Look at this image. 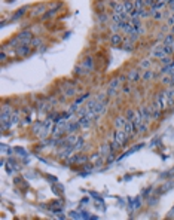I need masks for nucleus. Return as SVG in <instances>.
Listing matches in <instances>:
<instances>
[{
	"label": "nucleus",
	"mask_w": 174,
	"mask_h": 220,
	"mask_svg": "<svg viewBox=\"0 0 174 220\" xmlns=\"http://www.w3.org/2000/svg\"><path fill=\"white\" fill-rule=\"evenodd\" d=\"M80 204H82V205H86V204H88V198H83V199L80 201Z\"/></svg>",
	"instance_id": "nucleus-55"
},
{
	"label": "nucleus",
	"mask_w": 174,
	"mask_h": 220,
	"mask_svg": "<svg viewBox=\"0 0 174 220\" xmlns=\"http://www.w3.org/2000/svg\"><path fill=\"white\" fill-rule=\"evenodd\" d=\"M167 24H168L170 27H173V25H174V12H171V14H170V17L167 18Z\"/></svg>",
	"instance_id": "nucleus-43"
},
{
	"label": "nucleus",
	"mask_w": 174,
	"mask_h": 220,
	"mask_svg": "<svg viewBox=\"0 0 174 220\" xmlns=\"http://www.w3.org/2000/svg\"><path fill=\"white\" fill-rule=\"evenodd\" d=\"M57 11H58V5L54 8V9H51V11H48V14H43V20H48V18H51V17H54L55 14H57Z\"/></svg>",
	"instance_id": "nucleus-29"
},
{
	"label": "nucleus",
	"mask_w": 174,
	"mask_h": 220,
	"mask_svg": "<svg viewBox=\"0 0 174 220\" xmlns=\"http://www.w3.org/2000/svg\"><path fill=\"white\" fill-rule=\"evenodd\" d=\"M97 20H98V24H106V23L109 21V15H107L106 12H98Z\"/></svg>",
	"instance_id": "nucleus-23"
},
{
	"label": "nucleus",
	"mask_w": 174,
	"mask_h": 220,
	"mask_svg": "<svg viewBox=\"0 0 174 220\" xmlns=\"http://www.w3.org/2000/svg\"><path fill=\"white\" fill-rule=\"evenodd\" d=\"M135 130V127H134V124H133V121H128L127 119V124H125V127H124V131H125V134L127 135H133V131Z\"/></svg>",
	"instance_id": "nucleus-16"
},
{
	"label": "nucleus",
	"mask_w": 174,
	"mask_h": 220,
	"mask_svg": "<svg viewBox=\"0 0 174 220\" xmlns=\"http://www.w3.org/2000/svg\"><path fill=\"white\" fill-rule=\"evenodd\" d=\"M149 17H150V12L146 11V8L140 9V18H141V20H143V18H149Z\"/></svg>",
	"instance_id": "nucleus-39"
},
{
	"label": "nucleus",
	"mask_w": 174,
	"mask_h": 220,
	"mask_svg": "<svg viewBox=\"0 0 174 220\" xmlns=\"http://www.w3.org/2000/svg\"><path fill=\"white\" fill-rule=\"evenodd\" d=\"M124 94H131V86H124Z\"/></svg>",
	"instance_id": "nucleus-51"
},
{
	"label": "nucleus",
	"mask_w": 174,
	"mask_h": 220,
	"mask_svg": "<svg viewBox=\"0 0 174 220\" xmlns=\"http://www.w3.org/2000/svg\"><path fill=\"white\" fill-rule=\"evenodd\" d=\"M15 54L18 57H28L31 54V46L30 45H20L15 48Z\"/></svg>",
	"instance_id": "nucleus-3"
},
{
	"label": "nucleus",
	"mask_w": 174,
	"mask_h": 220,
	"mask_svg": "<svg viewBox=\"0 0 174 220\" xmlns=\"http://www.w3.org/2000/svg\"><path fill=\"white\" fill-rule=\"evenodd\" d=\"M168 2H170V0H156V3L153 5V8L156 11H162V9H165V6L168 5Z\"/></svg>",
	"instance_id": "nucleus-20"
},
{
	"label": "nucleus",
	"mask_w": 174,
	"mask_h": 220,
	"mask_svg": "<svg viewBox=\"0 0 174 220\" xmlns=\"http://www.w3.org/2000/svg\"><path fill=\"white\" fill-rule=\"evenodd\" d=\"M15 152H17V153H20V156H27L25 149H23V147H20V146H17V147H15Z\"/></svg>",
	"instance_id": "nucleus-42"
},
{
	"label": "nucleus",
	"mask_w": 174,
	"mask_h": 220,
	"mask_svg": "<svg viewBox=\"0 0 174 220\" xmlns=\"http://www.w3.org/2000/svg\"><path fill=\"white\" fill-rule=\"evenodd\" d=\"M173 176H174V168L170 170V171H167V173H164V174H161V178H168V177L171 178Z\"/></svg>",
	"instance_id": "nucleus-40"
},
{
	"label": "nucleus",
	"mask_w": 174,
	"mask_h": 220,
	"mask_svg": "<svg viewBox=\"0 0 174 220\" xmlns=\"http://www.w3.org/2000/svg\"><path fill=\"white\" fill-rule=\"evenodd\" d=\"M82 66L91 73V71L94 70V58H92V57H85V58L82 60Z\"/></svg>",
	"instance_id": "nucleus-8"
},
{
	"label": "nucleus",
	"mask_w": 174,
	"mask_h": 220,
	"mask_svg": "<svg viewBox=\"0 0 174 220\" xmlns=\"http://www.w3.org/2000/svg\"><path fill=\"white\" fill-rule=\"evenodd\" d=\"M156 201H158V196L149 198V205H150V207H152V205H155V204H156Z\"/></svg>",
	"instance_id": "nucleus-48"
},
{
	"label": "nucleus",
	"mask_w": 174,
	"mask_h": 220,
	"mask_svg": "<svg viewBox=\"0 0 174 220\" xmlns=\"http://www.w3.org/2000/svg\"><path fill=\"white\" fill-rule=\"evenodd\" d=\"M43 43V40L42 39H37V37H34L31 42H30V45H31V48H37V46H40Z\"/></svg>",
	"instance_id": "nucleus-37"
},
{
	"label": "nucleus",
	"mask_w": 174,
	"mask_h": 220,
	"mask_svg": "<svg viewBox=\"0 0 174 220\" xmlns=\"http://www.w3.org/2000/svg\"><path fill=\"white\" fill-rule=\"evenodd\" d=\"M116 5H118L116 0H110V2H109V6H110V8H113V9H115V6H116Z\"/></svg>",
	"instance_id": "nucleus-52"
},
{
	"label": "nucleus",
	"mask_w": 174,
	"mask_h": 220,
	"mask_svg": "<svg viewBox=\"0 0 174 220\" xmlns=\"http://www.w3.org/2000/svg\"><path fill=\"white\" fill-rule=\"evenodd\" d=\"M113 12H115V14H124V12H125V8H124V3H118V5L115 6V9H113Z\"/></svg>",
	"instance_id": "nucleus-35"
},
{
	"label": "nucleus",
	"mask_w": 174,
	"mask_h": 220,
	"mask_svg": "<svg viewBox=\"0 0 174 220\" xmlns=\"http://www.w3.org/2000/svg\"><path fill=\"white\" fill-rule=\"evenodd\" d=\"M88 73H90V71L82 66V63L77 64V66H74V74H76V76H86Z\"/></svg>",
	"instance_id": "nucleus-14"
},
{
	"label": "nucleus",
	"mask_w": 174,
	"mask_h": 220,
	"mask_svg": "<svg viewBox=\"0 0 174 220\" xmlns=\"http://www.w3.org/2000/svg\"><path fill=\"white\" fill-rule=\"evenodd\" d=\"M79 128H82L80 127V124H79V121H67L66 122V133H68V134H71V133H74V131H77Z\"/></svg>",
	"instance_id": "nucleus-6"
},
{
	"label": "nucleus",
	"mask_w": 174,
	"mask_h": 220,
	"mask_svg": "<svg viewBox=\"0 0 174 220\" xmlns=\"http://www.w3.org/2000/svg\"><path fill=\"white\" fill-rule=\"evenodd\" d=\"M42 127H43V122L37 121V122L33 125V133H34V134H39V133H40V130H42Z\"/></svg>",
	"instance_id": "nucleus-34"
},
{
	"label": "nucleus",
	"mask_w": 174,
	"mask_h": 220,
	"mask_svg": "<svg viewBox=\"0 0 174 220\" xmlns=\"http://www.w3.org/2000/svg\"><path fill=\"white\" fill-rule=\"evenodd\" d=\"M125 124H127V118L125 116H116L115 121H113V125H115L116 130H124Z\"/></svg>",
	"instance_id": "nucleus-11"
},
{
	"label": "nucleus",
	"mask_w": 174,
	"mask_h": 220,
	"mask_svg": "<svg viewBox=\"0 0 174 220\" xmlns=\"http://www.w3.org/2000/svg\"><path fill=\"white\" fill-rule=\"evenodd\" d=\"M110 30H112V33H121V31H122V24H119V23H112V24H110Z\"/></svg>",
	"instance_id": "nucleus-25"
},
{
	"label": "nucleus",
	"mask_w": 174,
	"mask_h": 220,
	"mask_svg": "<svg viewBox=\"0 0 174 220\" xmlns=\"http://www.w3.org/2000/svg\"><path fill=\"white\" fill-rule=\"evenodd\" d=\"M147 128H149L147 122H141V124H140L135 130H137V133H138V134H143V133H146V131H147Z\"/></svg>",
	"instance_id": "nucleus-28"
},
{
	"label": "nucleus",
	"mask_w": 174,
	"mask_h": 220,
	"mask_svg": "<svg viewBox=\"0 0 174 220\" xmlns=\"http://www.w3.org/2000/svg\"><path fill=\"white\" fill-rule=\"evenodd\" d=\"M90 195H91L94 199H97L98 202H103V196H101V195H98V193H95V192H91Z\"/></svg>",
	"instance_id": "nucleus-44"
},
{
	"label": "nucleus",
	"mask_w": 174,
	"mask_h": 220,
	"mask_svg": "<svg viewBox=\"0 0 174 220\" xmlns=\"http://www.w3.org/2000/svg\"><path fill=\"white\" fill-rule=\"evenodd\" d=\"M171 34H173V36H174V25H173V27H171Z\"/></svg>",
	"instance_id": "nucleus-56"
},
{
	"label": "nucleus",
	"mask_w": 174,
	"mask_h": 220,
	"mask_svg": "<svg viewBox=\"0 0 174 220\" xmlns=\"http://www.w3.org/2000/svg\"><path fill=\"white\" fill-rule=\"evenodd\" d=\"M149 107H150V112H152V116H153V119H159V118H161V113H162V110L158 107V104L153 101V104H150Z\"/></svg>",
	"instance_id": "nucleus-12"
},
{
	"label": "nucleus",
	"mask_w": 174,
	"mask_h": 220,
	"mask_svg": "<svg viewBox=\"0 0 174 220\" xmlns=\"http://www.w3.org/2000/svg\"><path fill=\"white\" fill-rule=\"evenodd\" d=\"M127 77H128V83H137L140 79H141V74H140V70H137V68H134V70H131V71H128V74H127Z\"/></svg>",
	"instance_id": "nucleus-4"
},
{
	"label": "nucleus",
	"mask_w": 174,
	"mask_h": 220,
	"mask_svg": "<svg viewBox=\"0 0 174 220\" xmlns=\"http://www.w3.org/2000/svg\"><path fill=\"white\" fill-rule=\"evenodd\" d=\"M6 58H8V54H6V51H5V49H2V52H0V61L5 63V61H6Z\"/></svg>",
	"instance_id": "nucleus-45"
},
{
	"label": "nucleus",
	"mask_w": 174,
	"mask_h": 220,
	"mask_svg": "<svg viewBox=\"0 0 174 220\" xmlns=\"http://www.w3.org/2000/svg\"><path fill=\"white\" fill-rule=\"evenodd\" d=\"M6 150H9V147H8L6 144H2V153H5Z\"/></svg>",
	"instance_id": "nucleus-53"
},
{
	"label": "nucleus",
	"mask_w": 174,
	"mask_h": 220,
	"mask_svg": "<svg viewBox=\"0 0 174 220\" xmlns=\"http://www.w3.org/2000/svg\"><path fill=\"white\" fill-rule=\"evenodd\" d=\"M168 6H170V11L174 12V0H170V2H168Z\"/></svg>",
	"instance_id": "nucleus-50"
},
{
	"label": "nucleus",
	"mask_w": 174,
	"mask_h": 220,
	"mask_svg": "<svg viewBox=\"0 0 174 220\" xmlns=\"http://www.w3.org/2000/svg\"><path fill=\"white\" fill-rule=\"evenodd\" d=\"M173 187H174V181H168L167 184H164V186H162V187H161V189L156 192V195L165 193V192H168V190H170V189H173Z\"/></svg>",
	"instance_id": "nucleus-21"
},
{
	"label": "nucleus",
	"mask_w": 174,
	"mask_h": 220,
	"mask_svg": "<svg viewBox=\"0 0 174 220\" xmlns=\"http://www.w3.org/2000/svg\"><path fill=\"white\" fill-rule=\"evenodd\" d=\"M88 161H90V158H88V156H85V155H74L73 158L68 159L70 164H86Z\"/></svg>",
	"instance_id": "nucleus-7"
},
{
	"label": "nucleus",
	"mask_w": 174,
	"mask_h": 220,
	"mask_svg": "<svg viewBox=\"0 0 174 220\" xmlns=\"http://www.w3.org/2000/svg\"><path fill=\"white\" fill-rule=\"evenodd\" d=\"M46 180L51 183H57V177H54V176H46Z\"/></svg>",
	"instance_id": "nucleus-49"
},
{
	"label": "nucleus",
	"mask_w": 174,
	"mask_h": 220,
	"mask_svg": "<svg viewBox=\"0 0 174 220\" xmlns=\"http://www.w3.org/2000/svg\"><path fill=\"white\" fill-rule=\"evenodd\" d=\"M121 85H122V82H121V79H119V76H118V77H115V79H112V80H110V83H109V88L119 89V88H121Z\"/></svg>",
	"instance_id": "nucleus-22"
},
{
	"label": "nucleus",
	"mask_w": 174,
	"mask_h": 220,
	"mask_svg": "<svg viewBox=\"0 0 174 220\" xmlns=\"http://www.w3.org/2000/svg\"><path fill=\"white\" fill-rule=\"evenodd\" d=\"M121 48H122L124 51H127V52H131V51L134 49V42H133L130 37H124V42H122Z\"/></svg>",
	"instance_id": "nucleus-10"
},
{
	"label": "nucleus",
	"mask_w": 174,
	"mask_h": 220,
	"mask_svg": "<svg viewBox=\"0 0 174 220\" xmlns=\"http://www.w3.org/2000/svg\"><path fill=\"white\" fill-rule=\"evenodd\" d=\"M106 94H107V97H109V98H113V97H116V95H118V89H113V88H109V86H107Z\"/></svg>",
	"instance_id": "nucleus-36"
},
{
	"label": "nucleus",
	"mask_w": 174,
	"mask_h": 220,
	"mask_svg": "<svg viewBox=\"0 0 174 220\" xmlns=\"http://www.w3.org/2000/svg\"><path fill=\"white\" fill-rule=\"evenodd\" d=\"M141 147H144V143H140V144H137V146H134V147H131V149H130V150H127V152H125V153H124V155H122V156L119 158V159H122V158H127V156H130L131 153H134V152H137V150H140Z\"/></svg>",
	"instance_id": "nucleus-17"
},
{
	"label": "nucleus",
	"mask_w": 174,
	"mask_h": 220,
	"mask_svg": "<svg viewBox=\"0 0 174 220\" xmlns=\"http://www.w3.org/2000/svg\"><path fill=\"white\" fill-rule=\"evenodd\" d=\"M82 147H83V138L82 137H77L76 144H74V150H80Z\"/></svg>",
	"instance_id": "nucleus-38"
},
{
	"label": "nucleus",
	"mask_w": 174,
	"mask_h": 220,
	"mask_svg": "<svg viewBox=\"0 0 174 220\" xmlns=\"http://www.w3.org/2000/svg\"><path fill=\"white\" fill-rule=\"evenodd\" d=\"M159 63H161L162 66H168V64H171V63H173V60H171V57H170V55H165V57H162V58L159 60Z\"/></svg>",
	"instance_id": "nucleus-33"
},
{
	"label": "nucleus",
	"mask_w": 174,
	"mask_h": 220,
	"mask_svg": "<svg viewBox=\"0 0 174 220\" xmlns=\"http://www.w3.org/2000/svg\"><path fill=\"white\" fill-rule=\"evenodd\" d=\"M90 95H91V94H85V95L79 97V98L76 100V104H82V103H83L85 100H88V98H90Z\"/></svg>",
	"instance_id": "nucleus-41"
},
{
	"label": "nucleus",
	"mask_w": 174,
	"mask_h": 220,
	"mask_svg": "<svg viewBox=\"0 0 174 220\" xmlns=\"http://www.w3.org/2000/svg\"><path fill=\"white\" fill-rule=\"evenodd\" d=\"M137 112L141 115V118H143V122H147V124H149V122L153 119V116H152V112H150V107H147V106H140Z\"/></svg>",
	"instance_id": "nucleus-1"
},
{
	"label": "nucleus",
	"mask_w": 174,
	"mask_h": 220,
	"mask_svg": "<svg viewBox=\"0 0 174 220\" xmlns=\"http://www.w3.org/2000/svg\"><path fill=\"white\" fill-rule=\"evenodd\" d=\"M110 152H112L110 143H103L101 147H100V155H101L103 158H107V156L110 155Z\"/></svg>",
	"instance_id": "nucleus-13"
},
{
	"label": "nucleus",
	"mask_w": 174,
	"mask_h": 220,
	"mask_svg": "<svg viewBox=\"0 0 174 220\" xmlns=\"http://www.w3.org/2000/svg\"><path fill=\"white\" fill-rule=\"evenodd\" d=\"M45 8H46V6H45L43 3H42V5H37V8H36V9H33L31 15H33V17H37V15H40V14L45 11Z\"/></svg>",
	"instance_id": "nucleus-26"
},
{
	"label": "nucleus",
	"mask_w": 174,
	"mask_h": 220,
	"mask_svg": "<svg viewBox=\"0 0 174 220\" xmlns=\"http://www.w3.org/2000/svg\"><path fill=\"white\" fill-rule=\"evenodd\" d=\"M171 79H173V76H171V74H165V76L161 79V83H162V85H165V86H170V85H171Z\"/></svg>",
	"instance_id": "nucleus-30"
},
{
	"label": "nucleus",
	"mask_w": 174,
	"mask_h": 220,
	"mask_svg": "<svg viewBox=\"0 0 174 220\" xmlns=\"http://www.w3.org/2000/svg\"><path fill=\"white\" fill-rule=\"evenodd\" d=\"M164 45H174V36L173 34H165V37L162 39Z\"/></svg>",
	"instance_id": "nucleus-27"
},
{
	"label": "nucleus",
	"mask_w": 174,
	"mask_h": 220,
	"mask_svg": "<svg viewBox=\"0 0 174 220\" xmlns=\"http://www.w3.org/2000/svg\"><path fill=\"white\" fill-rule=\"evenodd\" d=\"M158 76V73H153L150 68L149 70H144V73L141 74V79L144 80V82H147V80H150V79H155Z\"/></svg>",
	"instance_id": "nucleus-15"
},
{
	"label": "nucleus",
	"mask_w": 174,
	"mask_h": 220,
	"mask_svg": "<svg viewBox=\"0 0 174 220\" xmlns=\"http://www.w3.org/2000/svg\"><path fill=\"white\" fill-rule=\"evenodd\" d=\"M124 8H125V12L127 14H131L134 11V0H124Z\"/></svg>",
	"instance_id": "nucleus-18"
},
{
	"label": "nucleus",
	"mask_w": 174,
	"mask_h": 220,
	"mask_svg": "<svg viewBox=\"0 0 174 220\" xmlns=\"http://www.w3.org/2000/svg\"><path fill=\"white\" fill-rule=\"evenodd\" d=\"M122 42H124V36H122L121 33H112V36H110V43H112L113 48L121 46Z\"/></svg>",
	"instance_id": "nucleus-5"
},
{
	"label": "nucleus",
	"mask_w": 174,
	"mask_h": 220,
	"mask_svg": "<svg viewBox=\"0 0 174 220\" xmlns=\"http://www.w3.org/2000/svg\"><path fill=\"white\" fill-rule=\"evenodd\" d=\"M134 116H135V110H133V109H127V112H125V118H127L128 121H133V119H134Z\"/></svg>",
	"instance_id": "nucleus-31"
},
{
	"label": "nucleus",
	"mask_w": 174,
	"mask_h": 220,
	"mask_svg": "<svg viewBox=\"0 0 174 220\" xmlns=\"http://www.w3.org/2000/svg\"><path fill=\"white\" fill-rule=\"evenodd\" d=\"M143 8H146V5H144V0H134V9H143Z\"/></svg>",
	"instance_id": "nucleus-32"
},
{
	"label": "nucleus",
	"mask_w": 174,
	"mask_h": 220,
	"mask_svg": "<svg viewBox=\"0 0 174 220\" xmlns=\"http://www.w3.org/2000/svg\"><path fill=\"white\" fill-rule=\"evenodd\" d=\"M138 67H140L141 70H149V68L152 67V60H149V58L141 60V61L138 63Z\"/></svg>",
	"instance_id": "nucleus-19"
},
{
	"label": "nucleus",
	"mask_w": 174,
	"mask_h": 220,
	"mask_svg": "<svg viewBox=\"0 0 174 220\" xmlns=\"http://www.w3.org/2000/svg\"><path fill=\"white\" fill-rule=\"evenodd\" d=\"M77 121H79L80 127H82V128H85V130H86V128H90V127L92 125V122H94V121H92L88 115H85V116H82V118H77Z\"/></svg>",
	"instance_id": "nucleus-9"
},
{
	"label": "nucleus",
	"mask_w": 174,
	"mask_h": 220,
	"mask_svg": "<svg viewBox=\"0 0 174 220\" xmlns=\"http://www.w3.org/2000/svg\"><path fill=\"white\" fill-rule=\"evenodd\" d=\"M106 95H107V94L101 92V94H98V95H97L95 98H97V101H106V100H104V98H106Z\"/></svg>",
	"instance_id": "nucleus-47"
},
{
	"label": "nucleus",
	"mask_w": 174,
	"mask_h": 220,
	"mask_svg": "<svg viewBox=\"0 0 174 220\" xmlns=\"http://www.w3.org/2000/svg\"><path fill=\"white\" fill-rule=\"evenodd\" d=\"M17 37H18V40H20L21 45H28L33 40V33L28 31V30H25V31H21Z\"/></svg>",
	"instance_id": "nucleus-2"
},
{
	"label": "nucleus",
	"mask_w": 174,
	"mask_h": 220,
	"mask_svg": "<svg viewBox=\"0 0 174 220\" xmlns=\"http://www.w3.org/2000/svg\"><path fill=\"white\" fill-rule=\"evenodd\" d=\"M150 189H152V187H147V189H146V190L143 192V196H147V195L150 193Z\"/></svg>",
	"instance_id": "nucleus-54"
},
{
	"label": "nucleus",
	"mask_w": 174,
	"mask_h": 220,
	"mask_svg": "<svg viewBox=\"0 0 174 220\" xmlns=\"http://www.w3.org/2000/svg\"><path fill=\"white\" fill-rule=\"evenodd\" d=\"M70 217H73V219H82V213H76V211H71V213H70Z\"/></svg>",
	"instance_id": "nucleus-46"
},
{
	"label": "nucleus",
	"mask_w": 174,
	"mask_h": 220,
	"mask_svg": "<svg viewBox=\"0 0 174 220\" xmlns=\"http://www.w3.org/2000/svg\"><path fill=\"white\" fill-rule=\"evenodd\" d=\"M27 9H28V6H24V8L18 9V11H17V14H15V15H12V18H11V20H12V21H14V20H18L20 17H23V15L25 14V11H27Z\"/></svg>",
	"instance_id": "nucleus-24"
}]
</instances>
